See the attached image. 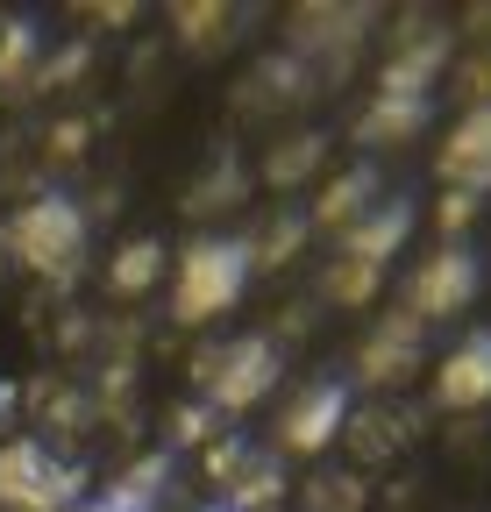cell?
Segmentation results:
<instances>
[{
    "mask_svg": "<svg viewBox=\"0 0 491 512\" xmlns=\"http://www.w3.org/2000/svg\"><path fill=\"white\" fill-rule=\"evenodd\" d=\"M257 264H250V242L242 235H221V228H200L171 264V313L186 328H207V320L235 313L242 292H250Z\"/></svg>",
    "mask_w": 491,
    "mask_h": 512,
    "instance_id": "obj_1",
    "label": "cell"
},
{
    "mask_svg": "<svg viewBox=\"0 0 491 512\" xmlns=\"http://www.w3.org/2000/svg\"><path fill=\"white\" fill-rule=\"evenodd\" d=\"M0 249H8L22 271H36L50 285H72L86 271V207L72 192H36V200H22L8 214Z\"/></svg>",
    "mask_w": 491,
    "mask_h": 512,
    "instance_id": "obj_2",
    "label": "cell"
},
{
    "mask_svg": "<svg viewBox=\"0 0 491 512\" xmlns=\"http://www.w3.org/2000/svg\"><path fill=\"white\" fill-rule=\"evenodd\" d=\"M278 377H285L278 335H228L193 356V399L214 413H250L278 392Z\"/></svg>",
    "mask_w": 491,
    "mask_h": 512,
    "instance_id": "obj_3",
    "label": "cell"
},
{
    "mask_svg": "<svg viewBox=\"0 0 491 512\" xmlns=\"http://www.w3.org/2000/svg\"><path fill=\"white\" fill-rule=\"evenodd\" d=\"M86 498V463L57 456L43 434L0 448V512H72Z\"/></svg>",
    "mask_w": 491,
    "mask_h": 512,
    "instance_id": "obj_4",
    "label": "cell"
},
{
    "mask_svg": "<svg viewBox=\"0 0 491 512\" xmlns=\"http://www.w3.org/2000/svg\"><path fill=\"white\" fill-rule=\"evenodd\" d=\"M371 29H378V8H356V0H335V8H292L285 15V50L321 86H335V79H349V64L363 57Z\"/></svg>",
    "mask_w": 491,
    "mask_h": 512,
    "instance_id": "obj_5",
    "label": "cell"
},
{
    "mask_svg": "<svg viewBox=\"0 0 491 512\" xmlns=\"http://www.w3.org/2000/svg\"><path fill=\"white\" fill-rule=\"evenodd\" d=\"M200 470L228 512H278V498H285V456L250 434H214L200 448Z\"/></svg>",
    "mask_w": 491,
    "mask_h": 512,
    "instance_id": "obj_6",
    "label": "cell"
},
{
    "mask_svg": "<svg viewBox=\"0 0 491 512\" xmlns=\"http://www.w3.org/2000/svg\"><path fill=\"white\" fill-rule=\"evenodd\" d=\"M449 64H456V36H449V22H435V15H406V22L385 36V57H378V93L435 100V86L449 79Z\"/></svg>",
    "mask_w": 491,
    "mask_h": 512,
    "instance_id": "obj_7",
    "label": "cell"
},
{
    "mask_svg": "<svg viewBox=\"0 0 491 512\" xmlns=\"http://www.w3.org/2000/svg\"><path fill=\"white\" fill-rule=\"evenodd\" d=\"M477 292H484V256H477L470 242H435V249L413 264L399 306H406L413 320H456V313L477 306Z\"/></svg>",
    "mask_w": 491,
    "mask_h": 512,
    "instance_id": "obj_8",
    "label": "cell"
},
{
    "mask_svg": "<svg viewBox=\"0 0 491 512\" xmlns=\"http://www.w3.org/2000/svg\"><path fill=\"white\" fill-rule=\"evenodd\" d=\"M420 363H435V356H427V320H413L406 306H385L371 320V335L356 342V384L371 399H392Z\"/></svg>",
    "mask_w": 491,
    "mask_h": 512,
    "instance_id": "obj_9",
    "label": "cell"
},
{
    "mask_svg": "<svg viewBox=\"0 0 491 512\" xmlns=\"http://www.w3.org/2000/svg\"><path fill=\"white\" fill-rule=\"evenodd\" d=\"M342 427H349V384L321 370V377H306L299 392L285 399L278 448H292V456H328V448L342 441Z\"/></svg>",
    "mask_w": 491,
    "mask_h": 512,
    "instance_id": "obj_10",
    "label": "cell"
},
{
    "mask_svg": "<svg viewBox=\"0 0 491 512\" xmlns=\"http://www.w3.org/2000/svg\"><path fill=\"white\" fill-rule=\"evenodd\" d=\"M435 413H484L491 406V328H470L442 349L435 377H427Z\"/></svg>",
    "mask_w": 491,
    "mask_h": 512,
    "instance_id": "obj_11",
    "label": "cell"
},
{
    "mask_svg": "<svg viewBox=\"0 0 491 512\" xmlns=\"http://www.w3.org/2000/svg\"><path fill=\"white\" fill-rule=\"evenodd\" d=\"M435 178L449 192H470V200H491V107H463L442 136Z\"/></svg>",
    "mask_w": 491,
    "mask_h": 512,
    "instance_id": "obj_12",
    "label": "cell"
},
{
    "mask_svg": "<svg viewBox=\"0 0 491 512\" xmlns=\"http://www.w3.org/2000/svg\"><path fill=\"white\" fill-rule=\"evenodd\" d=\"M413 221H420V207L406 200V192H385V200L371 207V214H356L342 235H335V256H356V264H371V271H385L392 256L413 242Z\"/></svg>",
    "mask_w": 491,
    "mask_h": 512,
    "instance_id": "obj_13",
    "label": "cell"
},
{
    "mask_svg": "<svg viewBox=\"0 0 491 512\" xmlns=\"http://www.w3.org/2000/svg\"><path fill=\"white\" fill-rule=\"evenodd\" d=\"M385 171L371 164V157H356V164H342V171H328V185L314 192V207H306V221L314 228H328V235H342L356 214H371L378 200H385Z\"/></svg>",
    "mask_w": 491,
    "mask_h": 512,
    "instance_id": "obj_14",
    "label": "cell"
},
{
    "mask_svg": "<svg viewBox=\"0 0 491 512\" xmlns=\"http://www.w3.org/2000/svg\"><path fill=\"white\" fill-rule=\"evenodd\" d=\"M328 86L306 72V64L278 43L271 57H257L250 64V79H242V107H257V114H292V107H306V100H321Z\"/></svg>",
    "mask_w": 491,
    "mask_h": 512,
    "instance_id": "obj_15",
    "label": "cell"
},
{
    "mask_svg": "<svg viewBox=\"0 0 491 512\" xmlns=\"http://www.w3.org/2000/svg\"><path fill=\"white\" fill-rule=\"evenodd\" d=\"M427 121H435V100H413V93H371L349 121V143L363 150H399L413 136H427Z\"/></svg>",
    "mask_w": 491,
    "mask_h": 512,
    "instance_id": "obj_16",
    "label": "cell"
},
{
    "mask_svg": "<svg viewBox=\"0 0 491 512\" xmlns=\"http://www.w3.org/2000/svg\"><path fill=\"white\" fill-rule=\"evenodd\" d=\"M321 164H328V128H285V136H271L257 178L271 192H299V185L321 178Z\"/></svg>",
    "mask_w": 491,
    "mask_h": 512,
    "instance_id": "obj_17",
    "label": "cell"
},
{
    "mask_svg": "<svg viewBox=\"0 0 491 512\" xmlns=\"http://www.w3.org/2000/svg\"><path fill=\"white\" fill-rule=\"evenodd\" d=\"M420 434V420L406 413V406H392V399H371V406H349V427H342V441L356 448V463H385V456H399V448Z\"/></svg>",
    "mask_w": 491,
    "mask_h": 512,
    "instance_id": "obj_18",
    "label": "cell"
},
{
    "mask_svg": "<svg viewBox=\"0 0 491 512\" xmlns=\"http://www.w3.org/2000/svg\"><path fill=\"white\" fill-rule=\"evenodd\" d=\"M43 57H50V43H43V29L29 15H0V100H15L22 86H36Z\"/></svg>",
    "mask_w": 491,
    "mask_h": 512,
    "instance_id": "obj_19",
    "label": "cell"
},
{
    "mask_svg": "<svg viewBox=\"0 0 491 512\" xmlns=\"http://www.w3.org/2000/svg\"><path fill=\"white\" fill-rule=\"evenodd\" d=\"M164 264H171V242L164 235H129L114 249V264H107V292L114 299H143V292H157Z\"/></svg>",
    "mask_w": 491,
    "mask_h": 512,
    "instance_id": "obj_20",
    "label": "cell"
},
{
    "mask_svg": "<svg viewBox=\"0 0 491 512\" xmlns=\"http://www.w3.org/2000/svg\"><path fill=\"white\" fill-rule=\"evenodd\" d=\"M242 200H250V164H242L235 150H221V157L193 178L186 214H228V207H242Z\"/></svg>",
    "mask_w": 491,
    "mask_h": 512,
    "instance_id": "obj_21",
    "label": "cell"
},
{
    "mask_svg": "<svg viewBox=\"0 0 491 512\" xmlns=\"http://www.w3.org/2000/svg\"><path fill=\"white\" fill-rule=\"evenodd\" d=\"M306 235H314L306 207H278L257 235H242V242H250V264H257V271H278V264H292V256L306 249Z\"/></svg>",
    "mask_w": 491,
    "mask_h": 512,
    "instance_id": "obj_22",
    "label": "cell"
},
{
    "mask_svg": "<svg viewBox=\"0 0 491 512\" xmlns=\"http://www.w3.org/2000/svg\"><path fill=\"white\" fill-rule=\"evenodd\" d=\"M171 29L193 57H214L235 36V8H221V0H186V8H171Z\"/></svg>",
    "mask_w": 491,
    "mask_h": 512,
    "instance_id": "obj_23",
    "label": "cell"
},
{
    "mask_svg": "<svg viewBox=\"0 0 491 512\" xmlns=\"http://www.w3.org/2000/svg\"><path fill=\"white\" fill-rule=\"evenodd\" d=\"M299 505H306V512H363V505H371V484H363V470L321 463L314 477L299 484Z\"/></svg>",
    "mask_w": 491,
    "mask_h": 512,
    "instance_id": "obj_24",
    "label": "cell"
},
{
    "mask_svg": "<svg viewBox=\"0 0 491 512\" xmlns=\"http://www.w3.org/2000/svg\"><path fill=\"white\" fill-rule=\"evenodd\" d=\"M114 491H129L143 512H157V505L178 491V456H171V448H150V456H136L129 470L114 477Z\"/></svg>",
    "mask_w": 491,
    "mask_h": 512,
    "instance_id": "obj_25",
    "label": "cell"
},
{
    "mask_svg": "<svg viewBox=\"0 0 491 512\" xmlns=\"http://www.w3.org/2000/svg\"><path fill=\"white\" fill-rule=\"evenodd\" d=\"M378 292H385V271H371V264H356V256H328V271H321V299L328 306H378Z\"/></svg>",
    "mask_w": 491,
    "mask_h": 512,
    "instance_id": "obj_26",
    "label": "cell"
},
{
    "mask_svg": "<svg viewBox=\"0 0 491 512\" xmlns=\"http://www.w3.org/2000/svg\"><path fill=\"white\" fill-rule=\"evenodd\" d=\"M214 434H221V413H214V406L178 399V406H171V441H164V448H171V456H186V448H207Z\"/></svg>",
    "mask_w": 491,
    "mask_h": 512,
    "instance_id": "obj_27",
    "label": "cell"
},
{
    "mask_svg": "<svg viewBox=\"0 0 491 512\" xmlns=\"http://www.w3.org/2000/svg\"><path fill=\"white\" fill-rule=\"evenodd\" d=\"M484 214V200H470V192H442L435 200V228H442V242H463V228Z\"/></svg>",
    "mask_w": 491,
    "mask_h": 512,
    "instance_id": "obj_28",
    "label": "cell"
},
{
    "mask_svg": "<svg viewBox=\"0 0 491 512\" xmlns=\"http://www.w3.org/2000/svg\"><path fill=\"white\" fill-rule=\"evenodd\" d=\"M456 72H463L456 86L470 93V107H491V43H484L477 57H463V64H456Z\"/></svg>",
    "mask_w": 491,
    "mask_h": 512,
    "instance_id": "obj_29",
    "label": "cell"
},
{
    "mask_svg": "<svg viewBox=\"0 0 491 512\" xmlns=\"http://www.w3.org/2000/svg\"><path fill=\"white\" fill-rule=\"evenodd\" d=\"M72 512H143V505H136L129 491H114V484H107V491H86V498H79Z\"/></svg>",
    "mask_w": 491,
    "mask_h": 512,
    "instance_id": "obj_30",
    "label": "cell"
},
{
    "mask_svg": "<svg viewBox=\"0 0 491 512\" xmlns=\"http://www.w3.org/2000/svg\"><path fill=\"white\" fill-rule=\"evenodd\" d=\"M79 143H86V121H57V128H50V150H57V157H72Z\"/></svg>",
    "mask_w": 491,
    "mask_h": 512,
    "instance_id": "obj_31",
    "label": "cell"
},
{
    "mask_svg": "<svg viewBox=\"0 0 491 512\" xmlns=\"http://www.w3.org/2000/svg\"><path fill=\"white\" fill-rule=\"evenodd\" d=\"M15 406H22V392H15V384H8V377H0V427H8V420H15Z\"/></svg>",
    "mask_w": 491,
    "mask_h": 512,
    "instance_id": "obj_32",
    "label": "cell"
},
{
    "mask_svg": "<svg viewBox=\"0 0 491 512\" xmlns=\"http://www.w3.org/2000/svg\"><path fill=\"white\" fill-rule=\"evenodd\" d=\"M186 512H228V505H221V498H207V505H186Z\"/></svg>",
    "mask_w": 491,
    "mask_h": 512,
    "instance_id": "obj_33",
    "label": "cell"
}]
</instances>
